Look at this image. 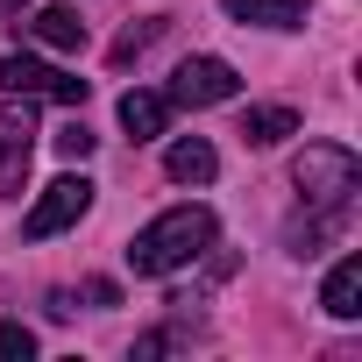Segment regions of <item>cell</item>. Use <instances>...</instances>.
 Returning a JSON list of instances; mask_svg holds the SVG:
<instances>
[{
  "label": "cell",
  "mask_w": 362,
  "mask_h": 362,
  "mask_svg": "<svg viewBox=\"0 0 362 362\" xmlns=\"http://www.w3.org/2000/svg\"><path fill=\"white\" fill-rule=\"evenodd\" d=\"M284 135H298V114L291 107H249L242 114V142L249 149H277Z\"/></svg>",
  "instance_id": "7c38bea8"
},
{
  "label": "cell",
  "mask_w": 362,
  "mask_h": 362,
  "mask_svg": "<svg viewBox=\"0 0 362 362\" xmlns=\"http://www.w3.org/2000/svg\"><path fill=\"white\" fill-rule=\"evenodd\" d=\"M156 36H163V22H142V29H128V36H121V43L107 50V57H114V71H121V64H135V57H142V50L156 43Z\"/></svg>",
  "instance_id": "4fadbf2b"
},
{
  "label": "cell",
  "mask_w": 362,
  "mask_h": 362,
  "mask_svg": "<svg viewBox=\"0 0 362 362\" xmlns=\"http://www.w3.org/2000/svg\"><path fill=\"white\" fill-rule=\"evenodd\" d=\"M86 206H93V185H86V177H57V185H43V199L29 206L22 235H29V242H50V235L78 228V221H86Z\"/></svg>",
  "instance_id": "8992f818"
},
{
  "label": "cell",
  "mask_w": 362,
  "mask_h": 362,
  "mask_svg": "<svg viewBox=\"0 0 362 362\" xmlns=\"http://www.w3.org/2000/svg\"><path fill=\"white\" fill-rule=\"evenodd\" d=\"M163 170H170V185H214L221 156H214L206 135H185V142H170V149H163Z\"/></svg>",
  "instance_id": "52a82bcc"
},
{
  "label": "cell",
  "mask_w": 362,
  "mask_h": 362,
  "mask_svg": "<svg viewBox=\"0 0 362 362\" xmlns=\"http://www.w3.org/2000/svg\"><path fill=\"white\" fill-rule=\"evenodd\" d=\"M29 163H36V114L22 100V107H0V199H22Z\"/></svg>",
  "instance_id": "277c9868"
},
{
  "label": "cell",
  "mask_w": 362,
  "mask_h": 362,
  "mask_svg": "<svg viewBox=\"0 0 362 362\" xmlns=\"http://www.w3.org/2000/svg\"><path fill=\"white\" fill-rule=\"evenodd\" d=\"M320 305H327L334 320H355V313H362V256H341V263L327 270V291H320Z\"/></svg>",
  "instance_id": "8fae6325"
},
{
  "label": "cell",
  "mask_w": 362,
  "mask_h": 362,
  "mask_svg": "<svg viewBox=\"0 0 362 362\" xmlns=\"http://www.w3.org/2000/svg\"><path fill=\"white\" fill-rule=\"evenodd\" d=\"M0 93H8V100H64V107H86V78H71V71L29 57V50L0 57Z\"/></svg>",
  "instance_id": "3957f363"
},
{
  "label": "cell",
  "mask_w": 362,
  "mask_h": 362,
  "mask_svg": "<svg viewBox=\"0 0 362 362\" xmlns=\"http://www.w3.org/2000/svg\"><path fill=\"white\" fill-rule=\"evenodd\" d=\"M235 93H242V78H235L228 57H185L170 71V107H221Z\"/></svg>",
  "instance_id": "5b68a950"
},
{
  "label": "cell",
  "mask_w": 362,
  "mask_h": 362,
  "mask_svg": "<svg viewBox=\"0 0 362 362\" xmlns=\"http://www.w3.org/2000/svg\"><path fill=\"white\" fill-rule=\"evenodd\" d=\"M22 29H29L43 50H86V15H78V8H36Z\"/></svg>",
  "instance_id": "ba28073f"
},
{
  "label": "cell",
  "mask_w": 362,
  "mask_h": 362,
  "mask_svg": "<svg viewBox=\"0 0 362 362\" xmlns=\"http://www.w3.org/2000/svg\"><path fill=\"white\" fill-rule=\"evenodd\" d=\"M291 185L305 199V214H355V185H362V163L348 142H305L291 156Z\"/></svg>",
  "instance_id": "7a4b0ae2"
},
{
  "label": "cell",
  "mask_w": 362,
  "mask_h": 362,
  "mask_svg": "<svg viewBox=\"0 0 362 362\" xmlns=\"http://www.w3.org/2000/svg\"><path fill=\"white\" fill-rule=\"evenodd\" d=\"M121 128L135 142H156L170 128V93H121Z\"/></svg>",
  "instance_id": "30bf717a"
},
{
  "label": "cell",
  "mask_w": 362,
  "mask_h": 362,
  "mask_svg": "<svg viewBox=\"0 0 362 362\" xmlns=\"http://www.w3.org/2000/svg\"><path fill=\"white\" fill-rule=\"evenodd\" d=\"M206 249H214V214L206 206H170L128 242V270L135 277H170V270H185Z\"/></svg>",
  "instance_id": "6da1fadb"
},
{
  "label": "cell",
  "mask_w": 362,
  "mask_h": 362,
  "mask_svg": "<svg viewBox=\"0 0 362 362\" xmlns=\"http://www.w3.org/2000/svg\"><path fill=\"white\" fill-rule=\"evenodd\" d=\"M36 355V334L22 320H0V362H29Z\"/></svg>",
  "instance_id": "5bb4252c"
},
{
  "label": "cell",
  "mask_w": 362,
  "mask_h": 362,
  "mask_svg": "<svg viewBox=\"0 0 362 362\" xmlns=\"http://www.w3.org/2000/svg\"><path fill=\"white\" fill-rule=\"evenodd\" d=\"M93 142H100V135H93L86 121H71V128L57 135V156H71V163H78V156H93Z\"/></svg>",
  "instance_id": "9a60e30c"
},
{
  "label": "cell",
  "mask_w": 362,
  "mask_h": 362,
  "mask_svg": "<svg viewBox=\"0 0 362 362\" xmlns=\"http://www.w3.org/2000/svg\"><path fill=\"white\" fill-rule=\"evenodd\" d=\"M235 22H256V29H305L313 0H221Z\"/></svg>",
  "instance_id": "9c48e42d"
}]
</instances>
